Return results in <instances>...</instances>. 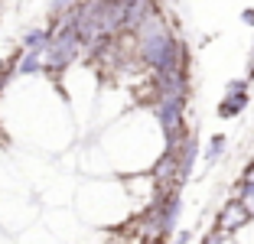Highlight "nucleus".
Segmentation results:
<instances>
[{
	"instance_id": "1",
	"label": "nucleus",
	"mask_w": 254,
	"mask_h": 244,
	"mask_svg": "<svg viewBox=\"0 0 254 244\" xmlns=\"http://www.w3.org/2000/svg\"><path fill=\"white\" fill-rule=\"evenodd\" d=\"M248 101H251V78H248V75L245 78H232L225 85L222 101H218V118L232 121V118H238V114H245Z\"/></svg>"
},
{
	"instance_id": "2",
	"label": "nucleus",
	"mask_w": 254,
	"mask_h": 244,
	"mask_svg": "<svg viewBox=\"0 0 254 244\" xmlns=\"http://www.w3.org/2000/svg\"><path fill=\"white\" fill-rule=\"evenodd\" d=\"M248 218H254V215L248 212V208H245V202H241L238 195H235V199H228V202H225V205H222V212L215 215V228L228 231V235L235 238V231H238L241 225L248 222Z\"/></svg>"
},
{
	"instance_id": "3",
	"label": "nucleus",
	"mask_w": 254,
	"mask_h": 244,
	"mask_svg": "<svg viewBox=\"0 0 254 244\" xmlns=\"http://www.w3.org/2000/svg\"><path fill=\"white\" fill-rule=\"evenodd\" d=\"M235 195L245 202V208L254 215V173H241L238 185H235Z\"/></svg>"
},
{
	"instance_id": "4",
	"label": "nucleus",
	"mask_w": 254,
	"mask_h": 244,
	"mask_svg": "<svg viewBox=\"0 0 254 244\" xmlns=\"http://www.w3.org/2000/svg\"><path fill=\"white\" fill-rule=\"evenodd\" d=\"M225 150H228V137H225V133H215V137L209 140V147H205V163L215 166V163L225 156Z\"/></svg>"
},
{
	"instance_id": "5",
	"label": "nucleus",
	"mask_w": 254,
	"mask_h": 244,
	"mask_svg": "<svg viewBox=\"0 0 254 244\" xmlns=\"http://www.w3.org/2000/svg\"><path fill=\"white\" fill-rule=\"evenodd\" d=\"M235 241H241V244H245V241H254V218H248V222L235 231Z\"/></svg>"
},
{
	"instance_id": "6",
	"label": "nucleus",
	"mask_w": 254,
	"mask_h": 244,
	"mask_svg": "<svg viewBox=\"0 0 254 244\" xmlns=\"http://www.w3.org/2000/svg\"><path fill=\"white\" fill-rule=\"evenodd\" d=\"M241 23L254 26V7H245V10H241Z\"/></svg>"
},
{
	"instance_id": "7",
	"label": "nucleus",
	"mask_w": 254,
	"mask_h": 244,
	"mask_svg": "<svg viewBox=\"0 0 254 244\" xmlns=\"http://www.w3.org/2000/svg\"><path fill=\"white\" fill-rule=\"evenodd\" d=\"M248 78L254 81V46H251V56H248Z\"/></svg>"
}]
</instances>
